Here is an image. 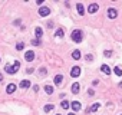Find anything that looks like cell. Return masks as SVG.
Listing matches in <instances>:
<instances>
[{"label": "cell", "instance_id": "obj_5", "mask_svg": "<svg viewBox=\"0 0 122 115\" xmlns=\"http://www.w3.org/2000/svg\"><path fill=\"white\" fill-rule=\"evenodd\" d=\"M39 14H40L42 17L49 16V14H50V9H49V7H40V9H39Z\"/></svg>", "mask_w": 122, "mask_h": 115}, {"label": "cell", "instance_id": "obj_20", "mask_svg": "<svg viewBox=\"0 0 122 115\" xmlns=\"http://www.w3.org/2000/svg\"><path fill=\"white\" fill-rule=\"evenodd\" d=\"M60 106H62L63 109H67L69 106H71V104H69V101H62V104H60Z\"/></svg>", "mask_w": 122, "mask_h": 115}, {"label": "cell", "instance_id": "obj_27", "mask_svg": "<svg viewBox=\"0 0 122 115\" xmlns=\"http://www.w3.org/2000/svg\"><path fill=\"white\" fill-rule=\"evenodd\" d=\"M40 75H46V69H40Z\"/></svg>", "mask_w": 122, "mask_h": 115}, {"label": "cell", "instance_id": "obj_26", "mask_svg": "<svg viewBox=\"0 0 122 115\" xmlns=\"http://www.w3.org/2000/svg\"><path fill=\"white\" fill-rule=\"evenodd\" d=\"M86 61H92V55H86Z\"/></svg>", "mask_w": 122, "mask_h": 115}, {"label": "cell", "instance_id": "obj_24", "mask_svg": "<svg viewBox=\"0 0 122 115\" xmlns=\"http://www.w3.org/2000/svg\"><path fill=\"white\" fill-rule=\"evenodd\" d=\"M32 45H34V46H39V45H40V40H39V39H34V40H32Z\"/></svg>", "mask_w": 122, "mask_h": 115}, {"label": "cell", "instance_id": "obj_12", "mask_svg": "<svg viewBox=\"0 0 122 115\" xmlns=\"http://www.w3.org/2000/svg\"><path fill=\"white\" fill-rule=\"evenodd\" d=\"M71 105H72V109H73V111H79V109H80V106H82L79 101H73Z\"/></svg>", "mask_w": 122, "mask_h": 115}, {"label": "cell", "instance_id": "obj_15", "mask_svg": "<svg viewBox=\"0 0 122 115\" xmlns=\"http://www.w3.org/2000/svg\"><path fill=\"white\" fill-rule=\"evenodd\" d=\"M62 81H63V76H62V75H56V76H55V84H56V85H60Z\"/></svg>", "mask_w": 122, "mask_h": 115}, {"label": "cell", "instance_id": "obj_17", "mask_svg": "<svg viewBox=\"0 0 122 115\" xmlns=\"http://www.w3.org/2000/svg\"><path fill=\"white\" fill-rule=\"evenodd\" d=\"M79 88H80V86H79V84H78V82H75V84L72 85V92H73V93H78V92H79Z\"/></svg>", "mask_w": 122, "mask_h": 115}, {"label": "cell", "instance_id": "obj_28", "mask_svg": "<svg viewBox=\"0 0 122 115\" xmlns=\"http://www.w3.org/2000/svg\"><path fill=\"white\" fill-rule=\"evenodd\" d=\"M26 72H27V73H32V72H33V68H29V69H27Z\"/></svg>", "mask_w": 122, "mask_h": 115}, {"label": "cell", "instance_id": "obj_1", "mask_svg": "<svg viewBox=\"0 0 122 115\" xmlns=\"http://www.w3.org/2000/svg\"><path fill=\"white\" fill-rule=\"evenodd\" d=\"M19 68H20V62L19 61H14L13 63H6L4 65V71L9 75H14L16 72H19Z\"/></svg>", "mask_w": 122, "mask_h": 115}, {"label": "cell", "instance_id": "obj_13", "mask_svg": "<svg viewBox=\"0 0 122 115\" xmlns=\"http://www.w3.org/2000/svg\"><path fill=\"white\" fill-rule=\"evenodd\" d=\"M101 71L105 73V75H111V69H109L108 65H102V66H101Z\"/></svg>", "mask_w": 122, "mask_h": 115}, {"label": "cell", "instance_id": "obj_8", "mask_svg": "<svg viewBox=\"0 0 122 115\" xmlns=\"http://www.w3.org/2000/svg\"><path fill=\"white\" fill-rule=\"evenodd\" d=\"M16 89H17V86H16L14 84H9V85L6 86V92H7V93H13Z\"/></svg>", "mask_w": 122, "mask_h": 115}, {"label": "cell", "instance_id": "obj_16", "mask_svg": "<svg viewBox=\"0 0 122 115\" xmlns=\"http://www.w3.org/2000/svg\"><path fill=\"white\" fill-rule=\"evenodd\" d=\"M45 92H46L47 95H52V93H53V86L46 85V86H45Z\"/></svg>", "mask_w": 122, "mask_h": 115}, {"label": "cell", "instance_id": "obj_11", "mask_svg": "<svg viewBox=\"0 0 122 115\" xmlns=\"http://www.w3.org/2000/svg\"><path fill=\"white\" fill-rule=\"evenodd\" d=\"M20 88H23V89H27V88H30V81H27V79H25V81H22L20 82V85H19Z\"/></svg>", "mask_w": 122, "mask_h": 115}, {"label": "cell", "instance_id": "obj_4", "mask_svg": "<svg viewBox=\"0 0 122 115\" xmlns=\"http://www.w3.org/2000/svg\"><path fill=\"white\" fill-rule=\"evenodd\" d=\"M79 75H80V68L79 66H73L71 69V76H72V78H78Z\"/></svg>", "mask_w": 122, "mask_h": 115}, {"label": "cell", "instance_id": "obj_9", "mask_svg": "<svg viewBox=\"0 0 122 115\" xmlns=\"http://www.w3.org/2000/svg\"><path fill=\"white\" fill-rule=\"evenodd\" d=\"M34 33H36V39H39L40 40V37H42V35H43V30H42V27H36L34 29Z\"/></svg>", "mask_w": 122, "mask_h": 115}, {"label": "cell", "instance_id": "obj_29", "mask_svg": "<svg viewBox=\"0 0 122 115\" xmlns=\"http://www.w3.org/2000/svg\"><path fill=\"white\" fill-rule=\"evenodd\" d=\"M2 81H3V75H2V73H0V82H2Z\"/></svg>", "mask_w": 122, "mask_h": 115}, {"label": "cell", "instance_id": "obj_7", "mask_svg": "<svg viewBox=\"0 0 122 115\" xmlns=\"http://www.w3.org/2000/svg\"><path fill=\"white\" fill-rule=\"evenodd\" d=\"M116 16H118V12H116L115 9H112V7L108 9V17H109V19H115Z\"/></svg>", "mask_w": 122, "mask_h": 115}, {"label": "cell", "instance_id": "obj_2", "mask_svg": "<svg viewBox=\"0 0 122 115\" xmlns=\"http://www.w3.org/2000/svg\"><path fill=\"white\" fill-rule=\"evenodd\" d=\"M71 37H72V40H73V42L80 43V42H82V39H83V33H82V30L75 29V30L71 33Z\"/></svg>", "mask_w": 122, "mask_h": 115}, {"label": "cell", "instance_id": "obj_6", "mask_svg": "<svg viewBox=\"0 0 122 115\" xmlns=\"http://www.w3.org/2000/svg\"><path fill=\"white\" fill-rule=\"evenodd\" d=\"M98 9H99V6H98V3H92V4H91V6L88 7V12L93 14V13H96V12H98Z\"/></svg>", "mask_w": 122, "mask_h": 115}, {"label": "cell", "instance_id": "obj_19", "mask_svg": "<svg viewBox=\"0 0 122 115\" xmlns=\"http://www.w3.org/2000/svg\"><path fill=\"white\" fill-rule=\"evenodd\" d=\"M114 72H115L116 76H122V69H121V66H116V68L114 69Z\"/></svg>", "mask_w": 122, "mask_h": 115}, {"label": "cell", "instance_id": "obj_18", "mask_svg": "<svg viewBox=\"0 0 122 115\" xmlns=\"http://www.w3.org/2000/svg\"><path fill=\"white\" fill-rule=\"evenodd\" d=\"M99 109V104H93L91 108H89V112H96Z\"/></svg>", "mask_w": 122, "mask_h": 115}, {"label": "cell", "instance_id": "obj_25", "mask_svg": "<svg viewBox=\"0 0 122 115\" xmlns=\"http://www.w3.org/2000/svg\"><path fill=\"white\" fill-rule=\"evenodd\" d=\"M103 55H105L106 58H109V56L112 55V52H111V50H105V52H103Z\"/></svg>", "mask_w": 122, "mask_h": 115}, {"label": "cell", "instance_id": "obj_30", "mask_svg": "<svg viewBox=\"0 0 122 115\" xmlns=\"http://www.w3.org/2000/svg\"><path fill=\"white\" fill-rule=\"evenodd\" d=\"M67 115H75V114H67Z\"/></svg>", "mask_w": 122, "mask_h": 115}, {"label": "cell", "instance_id": "obj_3", "mask_svg": "<svg viewBox=\"0 0 122 115\" xmlns=\"http://www.w3.org/2000/svg\"><path fill=\"white\" fill-rule=\"evenodd\" d=\"M25 61H27V62L34 61V52H33V50H27V52L25 53Z\"/></svg>", "mask_w": 122, "mask_h": 115}, {"label": "cell", "instance_id": "obj_31", "mask_svg": "<svg viewBox=\"0 0 122 115\" xmlns=\"http://www.w3.org/2000/svg\"><path fill=\"white\" fill-rule=\"evenodd\" d=\"M56 115H60V114H56Z\"/></svg>", "mask_w": 122, "mask_h": 115}, {"label": "cell", "instance_id": "obj_21", "mask_svg": "<svg viewBox=\"0 0 122 115\" xmlns=\"http://www.w3.org/2000/svg\"><path fill=\"white\" fill-rule=\"evenodd\" d=\"M43 109H45V112H50V111H53V109H55V106L49 104V105H46V106H45Z\"/></svg>", "mask_w": 122, "mask_h": 115}, {"label": "cell", "instance_id": "obj_14", "mask_svg": "<svg viewBox=\"0 0 122 115\" xmlns=\"http://www.w3.org/2000/svg\"><path fill=\"white\" fill-rule=\"evenodd\" d=\"M72 58H73V59H75V61H78V59H80V52H79L78 49H76V50H73V52H72Z\"/></svg>", "mask_w": 122, "mask_h": 115}, {"label": "cell", "instance_id": "obj_10", "mask_svg": "<svg viewBox=\"0 0 122 115\" xmlns=\"http://www.w3.org/2000/svg\"><path fill=\"white\" fill-rule=\"evenodd\" d=\"M76 9H78V13H79L80 16H83V14H85V7H83V4H82V3H78V4H76Z\"/></svg>", "mask_w": 122, "mask_h": 115}, {"label": "cell", "instance_id": "obj_23", "mask_svg": "<svg viewBox=\"0 0 122 115\" xmlns=\"http://www.w3.org/2000/svg\"><path fill=\"white\" fill-rule=\"evenodd\" d=\"M23 48H25V43H23V42H20V43L16 45V49H17V50H22Z\"/></svg>", "mask_w": 122, "mask_h": 115}, {"label": "cell", "instance_id": "obj_22", "mask_svg": "<svg viewBox=\"0 0 122 115\" xmlns=\"http://www.w3.org/2000/svg\"><path fill=\"white\" fill-rule=\"evenodd\" d=\"M58 37H63V29H58L56 30V33H55Z\"/></svg>", "mask_w": 122, "mask_h": 115}]
</instances>
